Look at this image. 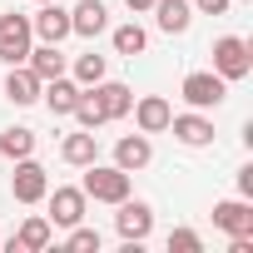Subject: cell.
Wrapping results in <instances>:
<instances>
[{"label":"cell","instance_id":"cell-6","mask_svg":"<svg viewBox=\"0 0 253 253\" xmlns=\"http://www.w3.org/2000/svg\"><path fill=\"white\" fill-rule=\"evenodd\" d=\"M30 45H35L30 15H0V60L5 65H25Z\"/></svg>","mask_w":253,"mask_h":253},{"label":"cell","instance_id":"cell-30","mask_svg":"<svg viewBox=\"0 0 253 253\" xmlns=\"http://www.w3.org/2000/svg\"><path fill=\"white\" fill-rule=\"evenodd\" d=\"M35 5H45V0H35Z\"/></svg>","mask_w":253,"mask_h":253},{"label":"cell","instance_id":"cell-16","mask_svg":"<svg viewBox=\"0 0 253 253\" xmlns=\"http://www.w3.org/2000/svg\"><path fill=\"white\" fill-rule=\"evenodd\" d=\"M5 99L10 104H40V75L30 70V65H10V75H5Z\"/></svg>","mask_w":253,"mask_h":253},{"label":"cell","instance_id":"cell-3","mask_svg":"<svg viewBox=\"0 0 253 253\" xmlns=\"http://www.w3.org/2000/svg\"><path fill=\"white\" fill-rule=\"evenodd\" d=\"M179 94H184L189 109H218L228 99V80H218L213 70H194V75H184Z\"/></svg>","mask_w":253,"mask_h":253},{"label":"cell","instance_id":"cell-29","mask_svg":"<svg viewBox=\"0 0 253 253\" xmlns=\"http://www.w3.org/2000/svg\"><path fill=\"white\" fill-rule=\"evenodd\" d=\"M124 5H129L134 15H149V10H154V0H124Z\"/></svg>","mask_w":253,"mask_h":253},{"label":"cell","instance_id":"cell-15","mask_svg":"<svg viewBox=\"0 0 253 253\" xmlns=\"http://www.w3.org/2000/svg\"><path fill=\"white\" fill-rule=\"evenodd\" d=\"M114 164H119L124 174L149 169V164H154V144H149V134H124V139L114 144Z\"/></svg>","mask_w":253,"mask_h":253},{"label":"cell","instance_id":"cell-13","mask_svg":"<svg viewBox=\"0 0 253 253\" xmlns=\"http://www.w3.org/2000/svg\"><path fill=\"white\" fill-rule=\"evenodd\" d=\"M30 30H35L45 45H60V40H70V10H60L55 0H45V5L30 15Z\"/></svg>","mask_w":253,"mask_h":253},{"label":"cell","instance_id":"cell-7","mask_svg":"<svg viewBox=\"0 0 253 253\" xmlns=\"http://www.w3.org/2000/svg\"><path fill=\"white\" fill-rule=\"evenodd\" d=\"M213 228H223L228 238L253 233V199H218L213 204Z\"/></svg>","mask_w":253,"mask_h":253},{"label":"cell","instance_id":"cell-28","mask_svg":"<svg viewBox=\"0 0 253 253\" xmlns=\"http://www.w3.org/2000/svg\"><path fill=\"white\" fill-rule=\"evenodd\" d=\"M238 199H253V164L238 169Z\"/></svg>","mask_w":253,"mask_h":253},{"label":"cell","instance_id":"cell-9","mask_svg":"<svg viewBox=\"0 0 253 253\" xmlns=\"http://www.w3.org/2000/svg\"><path fill=\"white\" fill-rule=\"evenodd\" d=\"M134 124H139V134H164L169 129V119H174V104L164 99V94H144V99H134Z\"/></svg>","mask_w":253,"mask_h":253},{"label":"cell","instance_id":"cell-14","mask_svg":"<svg viewBox=\"0 0 253 253\" xmlns=\"http://www.w3.org/2000/svg\"><path fill=\"white\" fill-rule=\"evenodd\" d=\"M50 199V223L55 228H75L80 218H84V189H55V194H45Z\"/></svg>","mask_w":253,"mask_h":253},{"label":"cell","instance_id":"cell-18","mask_svg":"<svg viewBox=\"0 0 253 253\" xmlns=\"http://www.w3.org/2000/svg\"><path fill=\"white\" fill-rule=\"evenodd\" d=\"M60 159H65V164H75V169L94 164V159H99V139H94V129H80V134H65V144H60Z\"/></svg>","mask_w":253,"mask_h":253},{"label":"cell","instance_id":"cell-4","mask_svg":"<svg viewBox=\"0 0 253 253\" xmlns=\"http://www.w3.org/2000/svg\"><path fill=\"white\" fill-rule=\"evenodd\" d=\"M45 194H50V174H45V164H35V154H30V159H15L10 199H15V204H40Z\"/></svg>","mask_w":253,"mask_h":253},{"label":"cell","instance_id":"cell-12","mask_svg":"<svg viewBox=\"0 0 253 253\" xmlns=\"http://www.w3.org/2000/svg\"><path fill=\"white\" fill-rule=\"evenodd\" d=\"M109 30V10H104V0H80V5L70 10V35L80 40H94Z\"/></svg>","mask_w":253,"mask_h":253},{"label":"cell","instance_id":"cell-21","mask_svg":"<svg viewBox=\"0 0 253 253\" xmlns=\"http://www.w3.org/2000/svg\"><path fill=\"white\" fill-rule=\"evenodd\" d=\"M30 154H35V129L10 124V129L0 134V159H30Z\"/></svg>","mask_w":253,"mask_h":253},{"label":"cell","instance_id":"cell-20","mask_svg":"<svg viewBox=\"0 0 253 253\" xmlns=\"http://www.w3.org/2000/svg\"><path fill=\"white\" fill-rule=\"evenodd\" d=\"M25 65L40 75V84H45V80H55V75H65V55H60V45H45V40H40V45H30Z\"/></svg>","mask_w":253,"mask_h":253},{"label":"cell","instance_id":"cell-26","mask_svg":"<svg viewBox=\"0 0 253 253\" xmlns=\"http://www.w3.org/2000/svg\"><path fill=\"white\" fill-rule=\"evenodd\" d=\"M169 253H204V238L194 228H174L169 233Z\"/></svg>","mask_w":253,"mask_h":253},{"label":"cell","instance_id":"cell-2","mask_svg":"<svg viewBox=\"0 0 253 253\" xmlns=\"http://www.w3.org/2000/svg\"><path fill=\"white\" fill-rule=\"evenodd\" d=\"M84 199H94V204H119V199H129V174H124L119 164H84Z\"/></svg>","mask_w":253,"mask_h":253},{"label":"cell","instance_id":"cell-31","mask_svg":"<svg viewBox=\"0 0 253 253\" xmlns=\"http://www.w3.org/2000/svg\"><path fill=\"white\" fill-rule=\"evenodd\" d=\"M243 5H248V0H243Z\"/></svg>","mask_w":253,"mask_h":253},{"label":"cell","instance_id":"cell-1","mask_svg":"<svg viewBox=\"0 0 253 253\" xmlns=\"http://www.w3.org/2000/svg\"><path fill=\"white\" fill-rule=\"evenodd\" d=\"M213 75L228 80V84L248 80V75H253V45H248L243 35H218V40H213Z\"/></svg>","mask_w":253,"mask_h":253},{"label":"cell","instance_id":"cell-25","mask_svg":"<svg viewBox=\"0 0 253 253\" xmlns=\"http://www.w3.org/2000/svg\"><path fill=\"white\" fill-rule=\"evenodd\" d=\"M65 248H70V253H99V233L75 223V228H70V238H65Z\"/></svg>","mask_w":253,"mask_h":253},{"label":"cell","instance_id":"cell-19","mask_svg":"<svg viewBox=\"0 0 253 253\" xmlns=\"http://www.w3.org/2000/svg\"><path fill=\"white\" fill-rule=\"evenodd\" d=\"M50 243H55V223H50V218H40V213H35V218H25V223H20V233H15V248H25V253H45Z\"/></svg>","mask_w":253,"mask_h":253},{"label":"cell","instance_id":"cell-22","mask_svg":"<svg viewBox=\"0 0 253 253\" xmlns=\"http://www.w3.org/2000/svg\"><path fill=\"white\" fill-rule=\"evenodd\" d=\"M109 40H114V55H124V60H134V55L149 50V35H144V25H134V20H129V25H119Z\"/></svg>","mask_w":253,"mask_h":253},{"label":"cell","instance_id":"cell-8","mask_svg":"<svg viewBox=\"0 0 253 253\" xmlns=\"http://www.w3.org/2000/svg\"><path fill=\"white\" fill-rule=\"evenodd\" d=\"M169 129H174V139H179V144H189V149H204V144H213V119H209L204 109L174 114V119H169Z\"/></svg>","mask_w":253,"mask_h":253},{"label":"cell","instance_id":"cell-27","mask_svg":"<svg viewBox=\"0 0 253 253\" xmlns=\"http://www.w3.org/2000/svg\"><path fill=\"white\" fill-rule=\"evenodd\" d=\"M189 5H194V15H223L233 0H189Z\"/></svg>","mask_w":253,"mask_h":253},{"label":"cell","instance_id":"cell-24","mask_svg":"<svg viewBox=\"0 0 253 253\" xmlns=\"http://www.w3.org/2000/svg\"><path fill=\"white\" fill-rule=\"evenodd\" d=\"M75 119H80V129H99V124H109V119H104V109L94 104V94H89V89L80 94V104H75Z\"/></svg>","mask_w":253,"mask_h":253},{"label":"cell","instance_id":"cell-11","mask_svg":"<svg viewBox=\"0 0 253 253\" xmlns=\"http://www.w3.org/2000/svg\"><path fill=\"white\" fill-rule=\"evenodd\" d=\"M89 94H94V104L104 109V119H124V114L134 109V89L119 84V80H99V84H89Z\"/></svg>","mask_w":253,"mask_h":253},{"label":"cell","instance_id":"cell-10","mask_svg":"<svg viewBox=\"0 0 253 253\" xmlns=\"http://www.w3.org/2000/svg\"><path fill=\"white\" fill-rule=\"evenodd\" d=\"M80 94H84V84H80V80H70V75H55V80H45V84H40V99H45V109H50V114H75Z\"/></svg>","mask_w":253,"mask_h":253},{"label":"cell","instance_id":"cell-17","mask_svg":"<svg viewBox=\"0 0 253 253\" xmlns=\"http://www.w3.org/2000/svg\"><path fill=\"white\" fill-rule=\"evenodd\" d=\"M154 25L164 30V35H184L189 25H194V5L189 0H154Z\"/></svg>","mask_w":253,"mask_h":253},{"label":"cell","instance_id":"cell-5","mask_svg":"<svg viewBox=\"0 0 253 253\" xmlns=\"http://www.w3.org/2000/svg\"><path fill=\"white\" fill-rule=\"evenodd\" d=\"M114 209H119V213H114V228H119L124 243H144V238L154 233V209H149L144 199H119Z\"/></svg>","mask_w":253,"mask_h":253},{"label":"cell","instance_id":"cell-23","mask_svg":"<svg viewBox=\"0 0 253 253\" xmlns=\"http://www.w3.org/2000/svg\"><path fill=\"white\" fill-rule=\"evenodd\" d=\"M104 70H109V65H104V55H94V50L75 60V80H80L84 89H89V84H99V80H104Z\"/></svg>","mask_w":253,"mask_h":253}]
</instances>
